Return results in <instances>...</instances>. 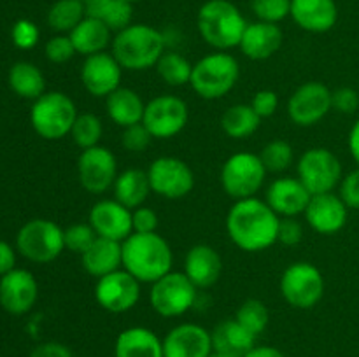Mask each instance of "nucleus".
I'll use <instances>...</instances> for the list:
<instances>
[{
    "label": "nucleus",
    "mask_w": 359,
    "mask_h": 357,
    "mask_svg": "<svg viewBox=\"0 0 359 357\" xmlns=\"http://www.w3.org/2000/svg\"><path fill=\"white\" fill-rule=\"evenodd\" d=\"M280 217L265 200H237L226 216L230 240L244 252H263L277 244Z\"/></svg>",
    "instance_id": "f257e3e1"
},
{
    "label": "nucleus",
    "mask_w": 359,
    "mask_h": 357,
    "mask_svg": "<svg viewBox=\"0 0 359 357\" xmlns=\"http://www.w3.org/2000/svg\"><path fill=\"white\" fill-rule=\"evenodd\" d=\"M123 270L140 284H153L172 272L174 254L161 234L132 233L123 241Z\"/></svg>",
    "instance_id": "f03ea898"
},
{
    "label": "nucleus",
    "mask_w": 359,
    "mask_h": 357,
    "mask_svg": "<svg viewBox=\"0 0 359 357\" xmlns=\"http://www.w3.org/2000/svg\"><path fill=\"white\" fill-rule=\"evenodd\" d=\"M165 49V35L146 23H132L114 35L111 52L123 70L142 72L156 66Z\"/></svg>",
    "instance_id": "7ed1b4c3"
},
{
    "label": "nucleus",
    "mask_w": 359,
    "mask_h": 357,
    "mask_svg": "<svg viewBox=\"0 0 359 357\" xmlns=\"http://www.w3.org/2000/svg\"><path fill=\"white\" fill-rule=\"evenodd\" d=\"M196 27L205 44L216 51L238 48L248 21L230 0H207L196 14Z\"/></svg>",
    "instance_id": "20e7f679"
},
{
    "label": "nucleus",
    "mask_w": 359,
    "mask_h": 357,
    "mask_svg": "<svg viewBox=\"0 0 359 357\" xmlns=\"http://www.w3.org/2000/svg\"><path fill=\"white\" fill-rule=\"evenodd\" d=\"M238 77L241 65L237 58L228 51H216L193 65L189 86L203 100H219L237 86Z\"/></svg>",
    "instance_id": "39448f33"
},
{
    "label": "nucleus",
    "mask_w": 359,
    "mask_h": 357,
    "mask_svg": "<svg viewBox=\"0 0 359 357\" xmlns=\"http://www.w3.org/2000/svg\"><path fill=\"white\" fill-rule=\"evenodd\" d=\"M77 107L63 91H46L34 100L30 108V122L35 133L44 140H60L70 135L77 118Z\"/></svg>",
    "instance_id": "423d86ee"
},
{
    "label": "nucleus",
    "mask_w": 359,
    "mask_h": 357,
    "mask_svg": "<svg viewBox=\"0 0 359 357\" xmlns=\"http://www.w3.org/2000/svg\"><path fill=\"white\" fill-rule=\"evenodd\" d=\"M16 248L28 261L37 262V265H48L65 251L63 230L55 220H28L18 231Z\"/></svg>",
    "instance_id": "0eeeda50"
},
{
    "label": "nucleus",
    "mask_w": 359,
    "mask_h": 357,
    "mask_svg": "<svg viewBox=\"0 0 359 357\" xmlns=\"http://www.w3.org/2000/svg\"><path fill=\"white\" fill-rule=\"evenodd\" d=\"M279 289L287 304L298 310H309L325 296V276L312 262L297 261L284 270Z\"/></svg>",
    "instance_id": "6e6552de"
},
{
    "label": "nucleus",
    "mask_w": 359,
    "mask_h": 357,
    "mask_svg": "<svg viewBox=\"0 0 359 357\" xmlns=\"http://www.w3.org/2000/svg\"><path fill=\"white\" fill-rule=\"evenodd\" d=\"M266 168L259 154L235 153L221 168V186L230 198L245 200L258 195L266 178Z\"/></svg>",
    "instance_id": "1a4fd4ad"
},
{
    "label": "nucleus",
    "mask_w": 359,
    "mask_h": 357,
    "mask_svg": "<svg viewBox=\"0 0 359 357\" xmlns=\"http://www.w3.org/2000/svg\"><path fill=\"white\" fill-rule=\"evenodd\" d=\"M297 177L311 195L333 192L342 182V163L326 147H312L298 160Z\"/></svg>",
    "instance_id": "9d476101"
},
{
    "label": "nucleus",
    "mask_w": 359,
    "mask_h": 357,
    "mask_svg": "<svg viewBox=\"0 0 359 357\" xmlns=\"http://www.w3.org/2000/svg\"><path fill=\"white\" fill-rule=\"evenodd\" d=\"M196 301V287L184 272H168L151 284L149 303L160 317L175 318L188 314Z\"/></svg>",
    "instance_id": "9b49d317"
},
{
    "label": "nucleus",
    "mask_w": 359,
    "mask_h": 357,
    "mask_svg": "<svg viewBox=\"0 0 359 357\" xmlns=\"http://www.w3.org/2000/svg\"><path fill=\"white\" fill-rule=\"evenodd\" d=\"M151 189L154 195L167 200H181L195 188V174L181 158H156L147 168Z\"/></svg>",
    "instance_id": "f8f14e48"
},
{
    "label": "nucleus",
    "mask_w": 359,
    "mask_h": 357,
    "mask_svg": "<svg viewBox=\"0 0 359 357\" xmlns=\"http://www.w3.org/2000/svg\"><path fill=\"white\" fill-rule=\"evenodd\" d=\"M189 119L188 104L175 94H158L146 104L142 122L153 139L165 140L179 135Z\"/></svg>",
    "instance_id": "ddd939ff"
},
{
    "label": "nucleus",
    "mask_w": 359,
    "mask_h": 357,
    "mask_svg": "<svg viewBox=\"0 0 359 357\" xmlns=\"http://www.w3.org/2000/svg\"><path fill=\"white\" fill-rule=\"evenodd\" d=\"M332 93L333 91L319 80H309L298 86L287 100L286 107L291 122L302 128L321 122L333 108Z\"/></svg>",
    "instance_id": "4468645a"
},
{
    "label": "nucleus",
    "mask_w": 359,
    "mask_h": 357,
    "mask_svg": "<svg viewBox=\"0 0 359 357\" xmlns=\"http://www.w3.org/2000/svg\"><path fill=\"white\" fill-rule=\"evenodd\" d=\"M77 178L83 189L91 195H102L114 186L118 178V161L104 146L81 150L77 158Z\"/></svg>",
    "instance_id": "2eb2a0df"
},
{
    "label": "nucleus",
    "mask_w": 359,
    "mask_h": 357,
    "mask_svg": "<svg viewBox=\"0 0 359 357\" xmlns=\"http://www.w3.org/2000/svg\"><path fill=\"white\" fill-rule=\"evenodd\" d=\"M95 300L111 314H125L139 303L140 282L126 270L119 268L102 279H97Z\"/></svg>",
    "instance_id": "dca6fc26"
},
{
    "label": "nucleus",
    "mask_w": 359,
    "mask_h": 357,
    "mask_svg": "<svg viewBox=\"0 0 359 357\" xmlns=\"http://www.w3.org/2000/svg\"><path fill=\"white\" fill-rule=\"evenodd\" d=\"M123 66L112 52H97L84 58L81 66V83L84 90L97 98H107L121 86Z\"/></svg>",
    "instance_id": "f3484780"
},
{
    "label": "nucleus",
    "mask_w": 359,
    "mask_h": 357,
    "mask_svg": "<svg viewBox=\"0 0 359 357\" xmlns=\"http://www.w3.org/2000/svg\"><path fill=\"white\" fill-rule=\"evenodd\" d=\"M39 298V284L25 268H14L0 276V307L11 315H23L34 308Z\"/></svg>",
    "instance_id": "a211bd4d"
},
{
    "label": "nucleus",
    "mask_w": 359,
    "mask_h": 357,
    "mask_svg": "<svg viewBox=\"0 0 359 357\" xmlns=\"http://www.w3.org/2000/svg\"><path fill=\"white\" fill-rule=\"evenodd\" d=\"M212 352V335L195 322L175 326L163 338V357H209Z\"/></svg>",
    "instance_id": "6ab92c4d"
},
{
    "label": "nucleus",
    "mask_w": 359,
    "mask_h": 357,
    "mask_svg": "<svg viewBox=\"0 0 359 357\" xmlns=\"http://www.w3.org/2000/svg\"><path fill=\"white\" fill-rule=\"evenodd\" d=\"M88 223L98 237L109 240L125 241L133 233L132 210L126 209L118 200H100L88 214Z\"/></svg>",
    "instance_id": "aec40b11"
},
{
    "label": "nucleus",
    "mask_w": 359,
    "mask_h": 357,
    "mask_svg": "<svg viewBox=\"0 0 359 357\" xmlns=\"http://www.w3.org/2000/svg\"><path fill=\"white\" fill-rule=\"evenodd\" d=\"M304 216L316 233L335 234L347 224L349 206L335 192H323V195H312Z\"/></svg>",
    "instance_id": "412c9836"
},
{
    "label": "nucleus",
    "mask_w": 359,
    "mask_h": 357,
    "mask_svg": "<svg viewBox=\"0 0 359 357\" xmlns=\"http://www.w3.org/2000/svg\"><path fill=\"white\" fill-rule=\"evenodd\" d=\"M312 195L298 177H279L266 188L265 202L279 217H297L305 212Z\"/></svg>",
    "instance_id": "4be33fe9"
},
{
    "label": "nucleus",
    "mask_w": 359,
    "mask_h": 357,
    "mask_svg": "<svg viewBox=\"0 0 359 357\" xmlns=\"http://www.w3.org/2000/svg\"><path fill=\"white\" fill-rule=\"evenodd\" d=\"M223 273L221 254L207 244H196L184 258V275L191 280L196 289L212 287Z\"/></svg>",
    "instance_id": "5701e85b"
},
{
    "label": "nucleus",
    "mask_w": 359,
    "mask_h": 357,
    "mask_svg": "<svg viewBox=\"0 0 359 357\" xmlns=\"http://www.w3.org/2000/svg\"><path fill=\"white\" fill-rule=\"evenodd\" d=\"M291 18L311 34H325L337 24L339 7L335 0H291Z\"/></svg>",
    "instance_id": "b1692460"
},
{
    "label": "nucleus",
    "mask_w": 359,
    "mask_h": 357,
    "mask_svg": "<svg viewBox=\"0 0 359 357\" xmlns=\"http://www.w3.org/2000/svg\"><path fill=\"white\" fill-rule=\"evenodd\" d=\"M283 41L284 35L279 24L255 21V23H248L238 48L248 58L262 62V59L272 58L280 49Z\"/></svg>",
    "instance_id": "393cba45"
},
{
    "label": "nucleus",
    "mask_w": 359,
    "mask_h": 357,
    "mask_svg": "<svg viewBox=\"0 0 359 357\" xmlns=\"http://www.w3.org/2000/svg\"><path fill=\"white\" fill-rule=\"evenodd\" d=\"M114 357H163V340L149 328L132 326L116 338Z\"/></svg>",
    "instance_id": "a878e982"
},
{
    "label": "nucleus",
    "mask_w": 359,
    "mask_h": 357,
    "mask_svg": "<svg viewBox=\"0 0 359 357\" xmlns=\"http://www.w3.org/2000/svg\"><path fill=\"white\" fill-rule=\"evenodd\" d=\"M123 241L109 240L97 237L84 254H81V262L88 275L95 279L109 275L116 270L123 268Z\"/></svg>",
    "instance_id": "bb28decb"
},
{
    "label": "nucleus",
    "mask_w": 359,
    "mask_h": 357,
    "mask_svg": "<svg viewBox=\"0 0 359 357\" xmlns=\"http://www.w3.org/2000/svg\"><path fill=\"white\" fill-rule=\"evenodd\" d=\"M212 346L216 352L228 354L233 357H244L256 346V336L249 332L237 318H226L210 331Z\"/></svg>",
    "instance_id": "cd10ccee"
},
{
    "label": "nucleus",
    "mask_w": 359,
    "mask_h": 357,
    "mask_svg": "<svg viewBox=\"0 0 359 357\" xmlns=\"http://www.w3.org/2000/svg\"><path fill=\"white\" fill-rule=\"evenodd\" d=\"M105 108H107V114L112 122L126 128V126L142 122L146 104L135 90L119 86L105 98Z\"/></svg>",
    "instance_id": "c85d7f7f"
},
{
    "label": "nucleus",
    "mask_w": 359,
    "mask_h": 357,
    "mask_svg": "<svg viewBox=\"0 0 359 357\" xmlns=\"http://www.w3.org/2000/svg\"><path fill=\"white\" fill-rule=\"evenodd\" d=\"M76 52L81 56H91L97 52L107 51L112 44V31L102 21L86 16L72 31L69 34Z\"/></svg>",
    "instance_id": "c756f323"
},
{
    "label": "nucleus",
    "mask_w": 359,
    "mask_h": 357,
    "mask_svg": "<svg viewBox=\"0 0 359 357\" xmlns=\"http://www.w3.org/2000/svg\"><path fill=\"white\" fill-rule=\"evenodd\" d=\"M112 189H114V200L130 210L142 206L147 196L153 192L147 170H139V168H128L118 174Z\"/></svg>",
    "instance_id": "7c9ffc66"
},
{
    "label": "nucleus",
    "mask_w": 359,
    "mask_h": 357,
    "mask_svg": "<svg viewBox=\"0 0 359 357\" xmlns=\"http://www.w3.org/2000/svg\"><path fill=\"white\" fill-rule=\"evenodd\" d=\"M86 16L102 21L112 34L132 24L133 4L125 0H88Z\"/></svg>",
    "instance_id": "2f4dec72"
},
{
    "label": "nucleus",
    "mask_w": 359,
    "mask_h": 357,
    "mask_svg": "<svg viewBox=\"0 0 359 357\" xmlns=\"http://www.w3.org/2000/svg\"><path fill=\"white\" fill-rule=\"evenodd\" d=\"M9 86L18 97L37 100L46 93L44 74L30 62H18L9 70Z\"/></svg>",
    "instance_id": "473e14b6"
},
{
    "label": "nucleus",
    "mask_w": 359,
    "mask_h": 357,
    "mask_svg": "<svg viewBox=\"0 0 359 357\" xmlns=\"http://www.w3.org/2000/svg\"><path fill=\"white\" fill-rule=\"evenodd\" d=\"M262 125V118L252 111L251 104L231 105L221 118V128L230 139L244 140L256 133Z\"/></svg>",
    "instance_id": "72a5a7b5"
},
{
    "label": "nucleus",
    "mask_w": 359,
    "mask_h": 357,
    "mask_svg": "<svg viewBox=\"0 0 359 357\" xmlns=\"http://www.w3.org/2000/svg\"><path fill=\"white\" fill-rule=\"evenodd\" d=\"M86 18L83 0H56L48 10V24L58 34H70Z\"/></svg>",
    "instance_id": "f704fd0d"
},
{
    "label": "nucleus",
    "mask_w": 359,
    "mask_h": 357,
    "mask_svg": "<svg viewBox=\"0 0 359 357\" xmlns=\"http://www.w3.org/2000/svg\"><path fill=\"white\" fill-rule=\"evenodd\" d=\"M156 72L160 79L168 86H186L191 80L193 63L186 56L175 51H165L156 63Z\"/></svg>",
    "instance_id": "c9c22d12"
},
{
    "label": "nucleus",
    "mask_w": 359,
    "mask_h": 357,
    "mask_svg": "<svg viewBox=\"0 0 359 357\" xmlns=\"http://www.w3.org/2000/svg\"><path fill=\"white\" fill-rule=\"evenodd\" d=\"M102 135H104V126H102L98 115L91 114V112L77 114L72 130H70V136L81 150L100 146Z\"/></svg>",
    "instance_id": "e433bc0d"
},
{
    "label": "nucleus",
    "mask_w": 359,
    "mask_h": 357,
    "mask_svg": "<svg viewBox=\"0 0 359 357\" xmlns=\"http://www.w3.org/2000/svg\"><path fill=\"white\" fill-rule=\"evenodd\" d=\"M235 318H237L249 332H252V335L258 338V336L265 331L266 326H269L270 312L262 300L249 298V300H245L244 303L238 307Z\"/></svg>",
    "instance_id": "4c0bfd02"
},
{
    "label": "nucleus",
    "mask_w": 359,
    "mask_h": 357,
    "mask_svg": "<svg viewBox=\"0 0 359 357\" xmlns=\"http://www.w3.org/2000/svg\"><path fill=\"white\" fill-rule=\"evenodd\" d=\"M259 160L265 164L266 172H273V174H279V172L287 170V168L293 164L294 160V150L293 146L286 140H270L265 147L259 153Z\"/></svg>",
    "instance_id": "58836bf2"
},
{
    "label": "nucleus",
    "mask_w": 359,
    "mask_h": 357,
    "mask_svg": "<svg viewBox=\"0 0 359 357\" xmlns=\"http://www.w3.org/2000/svg\"><path fill=\"white\" fill-rule=\"evenodd\" d=\"M98 234L91 227L90 223H76L70 224L63 230V238H65V248H69L74 254H84L90 248V245L97 240Z\"/></svg>",
    "instance_id": "ea45409f"
},
{
    "label": "nucleus",
    "mask_w": 359,
    "mask_h": 357,
    "mask_svg": "<svg viewBox=\"0 0 359 357\" xmlns=\"http://www.w3.org/2000/svg\"><path fill=\"white\" fill-rule=\"evenodd\" d=\"M251 9L258 21L279 24L291 14V0H251Z\"/></svg>",
    "instance_id": "a19ab883"
},
{
    "label": "nucleus",
    "mask_w": 359,
    "mask_h": 357,
    "mask_svg": "<svg viewBox=\"0 0 359 357\" xmlns=\"http://www.w3.org/2000/svg\"><path fill=\"white\" fill-rule=\"evenodd\" d=\"M44 55L51 63L62 65V63L70 62L77 52H76V48H74L72 41H70L69 34H58L46 42Z\"/></svg>",
    "instance_id": "79ce46f5"
},
{
    "label": "nucleus",
    "mask_w": 359,
    "mask_h": 357,
    "mask_svg": "<svg viewBox=\"0 0 359 357\" xmlns=\"http://www.w3.org/2000/svg\"><path fill=\"white\" fill-rule=\"evenodd\" d=\"M151 142H153V135L144 126V122H137V125L123 128L121 146L130 153H144Z\"/></svg>",
    "instance_id": "37998d69"
},
{
    "label": "nucleus",
    "mask_w": 359,
    "mask_h": 357,
    "mask_svg": "<svg viewBox=\"0 0 359 357\" xmlns=\"http://www.w3.org/2000/svg\"><path fill=\"white\" fill-rule=\"evenodd\" d=\"M41 31L37 24L30 20H18L11 30V38L18 49H32L37 46Z\"/></svg>",
    "instance_id": "c03bdc74"
},
{
    "label": "nucleus",
    "mask_w": 359,
    "mask_h": 357,
    "mask_svg": "<svg viewBox=\"0 0 359 357\" xmlns=\"http://www.w3.org/2000/svg\"><path fill=\"white\" fill-rule=\"evenodd\" d=\"M304 240V226L297 217H280L277 241L286 247H294Z\"/></svg>",
    "instance_id": "a18cd8bd"
},
{
    "label": "nucleus",
    "mask_w": 359,
    "mask_h": 357,
    "mask_svg": "<svg viewBox=\"0 0 359 357\" xmlns=\"http://www.w3.org/2000/svg\"><path fill=\"white\" fill-rule=\"evenodd\" d=\"M332 107L340 114H354L359 108V93L354 88H339L332 93Z\"/></svg>",
    "instance_id": "49530a36"
},
{
    "label": "nucleus",
    "mask_w": 359,
    "mask_h": 357,
    "mask_svg": "<svg viewBox=\"0 0 359 357\" xmlns=\"http://www.w3.org/2000/svg\"><path fill=\"white\" fill-rule=\"evenodd\" d=\"M251 107L259 118L266 119L277 112V107H279V97H277V93L273 90H259L256 91L255 97H252Z\"/></svg>",
    "instance_id": "de8ad7c7"
},
{
    "label": "nucleus",
    "mask_w": 359,
    "mask_h": 357,
    "mask_svg": "<svg viewBox=\"0 0 359 357\" xmlns=\"http://www.w3.org/2000/svg\"><path fill=\"white\" fill-rule=\"evenodd\" d=\"M133 233H156L158 214L149 206H137L132 210Z\"/></svg>",
    "instance_id": "09e8293b"
},
{
    "label": "nucleus",
    "mask_w": 359,
    "mask_h": 357,
    "mask_svg": "<svg viewBox=\"0 0 359 357\" xmlns=\"http://www.w3.org/2000/svg\"><path fill=\"white\" fill-rule=\"evenodd\" d=\"M340 198L344 200L349 209L359 210V167L342 177V182L339 186Z\"/></svg>",
    "instance_id": "8fccbe9b"
},
{
    "label": "nucleus",
    "mask_w": 359,
    "mask_h": 357,
    "mask_svg": "<svg viewBox=\"0 0 359 357\" xmlns=\"http://www.w3.org/2000/svg\"><path fill=\"white\" fill-rule=\"evenodd\" d=\"M28 357H74V354L63 343L46 342L35 346Z\"/></svg>",
    "instance_id": "3c124183"
},
{
    "label": "nucleus",
    "mask_w": 359,
    "mask_h": 357,
    "mask_svg": "<svg viewBox=\"0 0 359 357\" xmlns=\"http://www.w3.org/2000/svg\"><path fill=\"white\" fill-rule=\"evenodd\" d=\"M16 268V252L7 241L0 240V276Z\"/></svg>",
    "instance_id": "603ef678"
},
{
    "label": "nucleus",
    "mask_w": 359,
    "mask_h": 357,
    "mask_svg": "<svg viewBox=\"0 0 359 357\" xmlns=\"http://www.w3.org/2000/svg\"><path fill=\"white\" fill-rule=\"evenodd\" d=\"M244 357H286L284 352H280L279 349L272 345H256L255 349L249 350Z\"/></svg>",
    "instance_id": "864d4df0"
},
{
    "label": "nucleus",
    "mask_w": 359,
    "mask_h": 357,
    "mask_svg": "<svg viewBox=\"0 0 359 357\" xmlns=\"http://www.w3.org/2000/svg\"><path fill=\"white\" fill-rule=\"evenodd\" d=\"M347 144H349V150L353 160L356 161L359 167V119L353 125L349 132V139H347Z\"/></svg>",
    "instance_id": "5fc2aeb1"
},
{
    "label": "nucleus",
    "mask_w": 359,
    "mask_h": 357,
    "mask_svg": "<svg viewBox=\"0 0 359 357\" xmlns=\"http://www.w3.org/2000/svg\"><path fill=\"white\" fill-rule=\"evenodd\" d=\"M209 357H233V356H228V354H223V352H216V350H214V352L210 354Z\"/></svg>",
    "instance_id": "6e6d98bb"
},
{
    "label": "nucleus",
    "mask_w": 359,
    "mask_h": 357,
    "mask_svg": "<svg viewBox=\"0 0 359 357\" xmlns=\"http://www.w3.org/2000/svg\"><path fill=\"white\" fill-rule=\"evenodd\" d=\"M125 2H128V4H135V2H140V0H125Z\"/></svg>",
    "instance_id": "4d7b16f0"
},
{
    "label": "nucleus",
    "mask_w": 359,
    "mask_h": 357,
    "mask_svg": "<svg viewBox=\"0 0 359 357\" xmlns=\"http://www.w3.org/2000/svg\"><path fill=\"white\" fill-rule=\"evenodd\" d=\"M83 2H84V4H86V2H88V0H83Z\"/></svg>",
    "instance_id": "13d9d810"
}]
</instances>
